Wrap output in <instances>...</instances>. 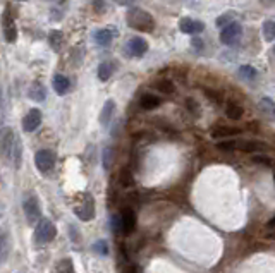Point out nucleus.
Segmentation results:
<instances>
[{
  "label": "nucleus",
  "mask_w": 275,
  "mask_h": 273,
  "mask_svg": "<svg viewBox=\"0 0 275 273\" xmlns=\"http://www.w3.org/2000/svg\"><path fill=\"white\" fill-rule=\"evenodd\" d=\"M0 149H2V157L9 165L14 168H21L22 164V143L19 134L12 127L2 129L0 136Z\"/></svg>",
  "instance_id": "obj_1"
},
{
  "label": "nucleus",
  "mask_w": 275,
  "mask_h": 273,
  "mask_svg": "<svg viewBox=\"0 0 275 273\" xmlns=\"http://www.w3.org/2000/svg\"><path fill=\"white\" fill-rule=\"evenodd\" d=\"M52 86H54V91L57 95L64 96V95H67L69 90H71V81H69L64 74H55V76L52 77Z\"/></svg>",
  "instance_id": "obj_16"
},
{
  "label": "nucleus",
  "mask_w": 275,
  "mask_h": 273,
  "mask_svg": "<svg viewBox=\"0 0 275 273\" xmlns=\"http://www.w3.org/2000/svg\"><path fill=\"white\" fill-rule=\"evenodd\" d=\"M193 45H195V48H201V45H203V41L201 40H198V38H195V40H193Z\"/></svg>",
  "instance_id": "obj_37"
},
{
  "label": "nucleus",
  "mask_w": 275,
  "mask_h": 273,
  "mask_svg": "<svg viewBox=\"0 0 275 273\" xmlns=\"http://www.w3.org/2000/svg\"><path fill=\"white\" fill-rule=\"evenodd\" d=\"M93 249L98 253L100 256H107L109 255V248H107V242L105 240H97L93 244Z\"/></svg>",
  "instance_id": "obj_31"
},
{
  "label": "nucleus",
  "mask_w": 275,
  "mask_h": 273,
  "mask_svg": "<svg viewBox=\"0 0 275 273\" xmlns=\"http://www.w3.org/2000/svg\"><path fill=\"white\" fill-rule=\"evenodd\" d=\"M241 36H243V26L236 21L231 22L229 26H225V28H222L220 31V41L224 45H229V47L237 45Z\"/></svg>",
  "instance_id": "obj_6"
},
{
  "label": "nucleus",
  "mask_w": 275,
  "mask_h": 273,
  "mask_svg": "<svg viewBox=\"0 0 275 273\" xmlns=\"http://www.w3.org/2000/svg\"><path fill=\"white\" fill-rule=\"evenodd\" d=\"M225 113H227L229 119H232V120H239V119H241V117H243L244 110L241 109V107H239V105H236V103H229L227 109H225Z\"/></svg>",
  "instance_id": "obj_23"
},
{
  "label": "nucleus",
  "mask_w": 275,
  "mask_h": 273,
  "mask_svg": "<svg viewBox=\"0 0 275 273\" xmlns=\"http://www.w3.org/2000/svg\"><path fill=\"white\" fill-rule=\"evenodd\" d=\"M267 227H268V229H275V217H274V218L270 220V222L267 223Z\"/></svg>",
  "instance_id": "obj_39"
},
{
  "label": "nucleus",
  "mask_w": 275,
  "mask_h": 273,
  "mask_svg": "<svg viewBox=\"0 0 275 273\" xmlns=\"http://www.w3.org/2000/svg\"><path fill=\"white\" fill-rule=\"evenodd\" d=\"M253 160L256 162V164H263V165H267V167H270V165H272L270 158L265 157V155H256V157H255Z\"/></svg>",
  "instance_id": "obj_34"
},
{
  "label": "nucleus",
  "mask_w": 275,
  "mask_h": 273,
  "mask_svg": "<svg viewBox=\"0 0 275 273\" xmlns=\"http://www.w3.org/2000/svg\"><path fill=\"white\" fill-rule=\"evenodd\" d=\"M258 110L261 112V115L270 122H275V102L268 96H263L258 102Z\"/></svg>",
  "instance_id": "obj_15"
},
{
  "label": "nucleus",
  "mask_w": 275,
  "mask_h": 273,
  "mask_svg": "<svg viewBox=\"0 0 275 273\" xmlns=\"http://www.w3.org/2000/svg\"><path fill=\"white\" fill-rule=\"evenodd\" d=\"M112 160H114V149L112 148H105V149H103V168H105V170H109V168H110Z\"/></svg>",
  "instance_id": "obj_30"
},
{
  "label": "nucleus",
  "mask_w": 275,
  "mask_h": 273,
  "mask_svg": "<svg viewBox=\"0 0 275 273\" xmlns=\"http://www.w3.org/2000/svg\"><path fill=\"white\" fill-rule=\"evenodd\" d=\"M41 124V112L38 109H31L22 119V129L24 132H35Z\"/></svg>",
  "instance_id": "obj_10"
},
{
  "label": "nucleus",
  "mask_w": 275,
  "mask_h": 273,
  "mask_svg": "<svg viewBox=\"0 0 275 273\" xmlns=\"http://www.w3.org/2000/svg\"><path fill=\"white\" fill-rule=\"evenodd\" d=\"M274 181H275V175H274Z\"/></svg>",
  "instance_id": "obj_43"
},
{
  "label": "nucleus",
  "mask_w": 275,
  "mask_h": 273,
  "mask_svg": "<svg viewBox=\"0 0 275 273\" xmlns=\"http://www.w3.org/2000/svg\"><path fill=\"white\" fill-rule=\"evenodd\" d=\"M28 96L35 102H43L47 98V90H45L43 83L41 81H33L28 90Z\"/></svg>",
  "instance_id": "obj_18"
},
{
  "label": "nucleus",
  "mask_w": 275,
  "mask_h": 273,
  "mask_svg": "<svg viewBox=\"0 0 275 273\" xmlns=\"http://www.w3.org/2000/svg\"><path fill=\"white\" fill-rule=\"evenodd\" d=\"M126 21L133 29L143 31V33H152L153 29H155V19L145 9H139V7L129 9L126 16Z\"/></svg>",
  "instance_id": "obj_3"
},
{
  "label": "nucleus",
  "mask_w": 275,
  "mask_h": 273,
  "mask_svg": "<svg viewBox=\"0 0 275 273\" xmlns=\"http://www.w3.org/2000/svg\"><path fill=\"white\" fill-rule=\"evenodd\" d=\"M110 227L114 234H122V222H120V213L110 217Z\"/></svg>",
  "instance_id": "obj_29"
},
{
  "label": "nucleus",
  "mask_w": 275,
  "mask_h": 273,
  "mask_svg": "<svg viewBox=\"0 0 275 273\" xmlns=\"http://www.w3.org/2000/svg\"><path fill=\"white\" fill-rule=\"evenodd\" d=\"M54 273H74V265L71 259H60L57 265V268H55Z\"/></svg>",
  "instance_id": "obj_26"
},
{
  "label": "nucleus",
  "mask_w": 275,
  "mask_h": 273,
  "mask_svg": "<svg viewBox=\"0 0 275 273\" xmlns=\"http://www.w3.org/2000/svg\"><path fill=\"white\" fill-rule=\"evenodd\" d=\"M116 2L119 5H133V4H136L138 0H116Z\"/></svg>",
  "instance_id": "obj_36"
},
{
  "label": "nucleus",
  "mask_w": 275,
  "mask_h": 273,
  "mask_svg": "<svg viewBox=\"0 0 275 273\" xmlns=\"http://www.w3.org/2000/svg\"><path fill=\"white\" fill-rule=\"evenodd\" d=\"M268 2H272V4H274V2H275V0H268Z\"/></svg>",
  "instance_id": "obj_41"
},
{
  "label": "nucleus",
  "mask_w": 275,
  "mask_h": 273,
  "mask_svg": "<svg viewBox=\"0 0 275 273\" xmlns=\"http://www.w3.org/2000/svg\"><path fill=\"white\" fill-rule=\"evenodd\" d=\"M22 208H24L26 220H28L29 223L40 222L41 211H40V204H38L37 196H28V198H26L24 204H22Z\"/></svg>",
  "instance_id": "obj_9"
},
{
  "label": "nucleus",
  "mask_w": 275,
  "mask_h": 273,
  "mask_svg": "<svg viewBox=\"0 0 275 273\" xmlns=\"http://www.w3.org/2000/svg\"><path fill=\"white\" fill-rule=\"evenodd\" d=\"M55 153L52 149H38L35 155V165L41 174H48L55 167Z\"/></svg>",
  "instance_id": "obj_7"
},
{
  "label": "nucleus",
  "mask_w": 275,
  "mask_h": 273,
  "mask_svg": "<svg viewBox=\"0 0 275 273\" xmlns=\"http://www.w3.org/2000/svg\"><path fill=\"white\" fill-rule=\"evenodd\" d=\"M126 273H138V272H136V270H134V268H127V270H126Z\"/></svg>",
  "instance_id": "obj_40"
},
{
  "label": "nucleus",
  "mask_w": 275,
  "mask_h": 273,
  "mask_svg": "<svg viewBox=\"0 0 275 273\" xmlns=\"http://www.w3.org/2000/svg\"><path fill=\"white\" fill-rule=\"evenodd\" d=\"M267 237H268L270 240H275V229H270V232L267 234Z\"/></svg>",
  "instance_id": "obj_38"
},
{
  "label": "nucleus",
  "mask_w": 275,
  "mask_h": 273,
  "mask_svg": "<svg viewBox=\"0 0 275 273\" xmlns=\"http://www.w3.org/2000/svg\"><path fill=\"white\" fill-rule=\"evenodd\" d=\"M62 43H64V35H62V31H59V29L50 31V35H48V45H50L52 50L60 52Z\"/></svg>",
  "instance_id": "obj_21"
},
{
  "label": "nucleus",
  "mask_w": 275,
  "mask_h": 273,
  "mask_svg": "<svg viewBox=\"0 0 275 273\" xmlns=\"http://www.w3.org/2000/svg\"><path fill=\"white\" fill-rule=\"evenodd\" d=\"M120 222H122V234L124 236H129L136 229V215H134V210L129 206H126L120 211Z\"/></svg>",
  "instance_id": "obj_11"
},
{
  "label": "nucleus",
  "mask_w": 275,
  "mask_h": 273,
  "mask_svg": "<svg viewBox=\"0 0 275 273\" xmlns=\"http://www.w3.org/2000/svg\"><path fill=\"white\" fill-rule=\"evenodd\" d=\"M116 64L110 62V60H105V62H101L100 66H98V79L100 81H109L110 77H112V74L116 73Z\"/></svg>",
  "instance_id": "obj_20"
},
{
  "label": "nucleus",
  "mask_w": 275,
  "mask_h": 273,
  "mask_svg": "<svg viewBox=\"0 0 275 273\" xmlns=\"http://www.w3.org/2000/svg\"><path fill=\"white\" fill-rule=\"evenodd\" d=\"M274 52H275V47H274Z\"/></svg>",
  "instance_id": "obj_44"
},
{
  "label": "nucleus",
  "mask_w": 275,
  "mask_h": 273,
  "mask_svg": "<svg viewBox=\"0 0 275 273\" xmlns=\"http://www.w3.org/2000/svg\"><path fill=\"white\" fill-rule=\"evenodd\" d=\"M160 103H162V100L155 95H150V93L148 95H143L141 100H139V105L145 110H155L157 107H160Z\"/></svg>",
  "instance_id": "obj_22"
},
{
  "label": "nucleus",
  "mask_w": 275,
  "mask_h": 273,
  "mask_svg": "<svg viewBox=\"0 0 275 273\" xmlns=\"http://www.w3.org/2000/svg\"><path fill=\"white\" fill-rule=\"evenodd\" d=\"M263 36L267 41H274L275 40V21H265L263 22Z\"/></svg>",
  "instance_id": "obj_25"
},
{
  "label": "nucleus",
  "mask_w": 275,
  "mask_h": 273,
  "mask_svg": "<svg viewBox=\"0 0 275 273\" xmlns=\"http://www.w3.org/2000/svg\"><path fill=\"white\" fill-rule=\"evenodd\" d=\"M2 28H4V38L7 43H14L18 40V28H16L14 18L11 16V9L5 7L2 14Z\"/></svg>",
  "instance_id": "obj_8"
},
{
  "label": "nucleus",
  "mask_w": 275,
  "mask_h": 273,
  "mask_svg": "<svg viewBox=\"0 0 275 273\" xmlns=\"http://www.w3.org/2000/svg\"><path fill=\"white\" fill-rule=\"evenodd\" d=\"M217 146L224 151H243V153H265L268 149L263 141L256 139H229V141H220Z\"/></svg>",
  "instance_id": "obj_2"
},
{
  "label": "nucleus",
  "mask_w": 275,
  "mask_h": 273,
  "mask_svg": "<svg viewBox=\"0 0 275 273\" xmlns=\"http://www.w3.org/2000/svg\"><path fill=\"white\" fill-rule=\"evenodd\" d=\"M157 88H158L162 93H174V84L170 83V81H160V83L157 84Z\"/></svg>",
  "instance_id": "obj_32"
},
{
  "label": "nucleus",
  "mask_w": 275,
  "mask_h": 273,
  "mask_svg": "<svg viewBox=\"0 0 275 273\" xmlns=\"http://www.w3.org/2000/svg\"><path fill=\"white\" fill-rule=\"evenodd\" d=\"M74 211H76V215H78V218H79V220H83V222H90V220L95 217L93 196H91L90 193H84L83 196H81L79 204H76V206H74Z\"/></svg>",
  "instance_id": "obj_5"
},
{
  "label": "nucleus",
  "mask_w": 275,
  "mask_h": 273,
  "mask_svg": "<svg viewBox=\"0 0 275 273\" xmlns=\"http://www.w3.org/2000/svg\"><path fill=\"white\" fill-rule=\"evenodd\" d=\"M120 184H122L124 187H127V186H131V184H133V175L129 174V170L120 172Z\"/></svg>",
  "instance_id": "obj_33"
},
{
  "label": "nucleus",
  "mask_w": 275,
  "mask_h": 273,
  "mask_svg": "<svg viewBox=\"0 0 275 273\" xmlns=\"http://www.w3.org/2000/svg\"><path fill=\"white\" fill-rule=\"evenodd\" d=\"M114 112H116V102H114V100H107L103 109H101V113H100V124L103 126V127H107V126L110 124V120H112V117H114Z\"/></svg>",
  "instance_id": "obj_19"
},
{
  "label": "nucleus",
  "mask_w": 275,
  "mask_h": 273,
  "mask_svg": "<svg viewBox=\"0 0 275 273\" xmlns=\"http://www.w3.org/2000/svg\"><path fill=\"white\" fill-rule=\"evenodd\" d=\"M127 50L133 57H143V55L148 52V41L141 36H133L127 41Z\"/></svg>",
  "instance_id": "obj_12"
},
{
  "label": "nucleus",
  "mask_w": 275,
  "mask_h": 273,
  "mask_svg": "<svg viewBox=\"0 0 275 273\" xmlns=\"http://www.w3.org/2000/svg\"><path fill=\"white\" fill-rule=\"evenodd\" d=\"M93 7L97 12H103L105 9V4H103V0H93Z\"/></svg>",
  "instance_id": "obj_35"
},
{
  "label": "nucleus",
  "mask_w": 275,
  "mask_h": 273,
  "mask_svg": "<svg viewBox=\"0 0 275 273\" xmlns=\"http://www.w3.org/2000/svg\"><path fill=\"white\" fill-rule=\"evenodd\" d=\"M57 236V229L48 218H41L37 223V229H35V240L38 244H48L55 239Z\"/></svg>",
  "instance_id": "obj_4"
},
{
  "label": "nucleus",
  "mask_w": 275,
  "mask_h": 273,
  "mask_svg": "<svg viewBox=\"0 0 275 273\" xmlns=\"http://www.w3.org/2000/svg\"><path fill=\"white\" fill-rule=\"evenodd\" d=\"M243 132V129L239 127H229V126H215L212 129V138L218 139V138H234Z\"/></svg>",
  "instance_id": "obj_17"
},
{
  "label": "nucleus",
  "mask_w": 275,
  "mask_h": 273,
  "mask_svg": "<svg viewBox=\"0 0 275 273\" xmlns=\"http://www.w3.org/2000/svg\"><path fill=\"white\" fill-rule=\"evenodd\" d=\"M234 18H236L234 12H225V14L218 16L217 21H215V24H217L218 28H225V26H229L231 22H234Z\"/></svg>",
  "instance_id": "obj_27"
},
{
  "label": "nucleus",
  "mask_w": 275,
  "mask_h": 273,
  "mask_svg": "<svg viewBox=\"0 0 275 273\" xmlns=\"http://www.w3.org/2000/svg\"><path fill=\"white\" fill-rule=\"evenodd\" d=\"M0 248H2V253H0V256H2V263L7 261L9 258V239H7V234H2V237H0Z\"/></svg>",
  "instance_id": "obj_28"
},
{
  "label": "nucleus",
  "mask_w": 275,
  "mask_h": 273,
  "mask_svg": "<svg viewBox=\"0 0 275 273\" xmlns=\"http://www.w3.org/2000/svg\"><path fill=\"white\" fill-rule=\"evenodd\" d=\"M21 2H26V0H21Z\"/></svg>",
  "instance_id": "obj_42"
},
{
  "label": "nucleus",
  "mask_w": 275,
  "mask_h": 273,
  "mask_svg": "<svg viewBox=\"0 0 275 273\" xmlns=\"http://www.w3.org/2000/svg\"><path fill=\"white\" fill-rule=\"evenodd\" d=\"M239 76L243 77L244 81H253L258 76V73L253 66H241L239 67Z\"/></svg>",
  "instance_id": "obj_24"
},
{
  "label": "nucleus",
  "mask_w": 275,
  "mask_h": 273,
  "mask_svg": "<svg viewBox=\"0 0 275 273\" xmlns=\"http://www.w3.org/2000/svg\"><path fill=\"white\" fill-rule=\"evenodd\" d=\"M179 29L184 35H199L205 29V24L201 21H195L191 18H182L179 21Z\"/></svg>",
  "instance_id": "obj_13"
},
{
  "label": "nucleus",
  "mask_w": 275,
  "mask_h": 273,
  "mask_svg": "<svg viewBox=\"0 0 275 273\" xmlns=\"http://www.w3.org/2000/svg\"><path fill=\"white\" fill-rule=\"evenodd\" d=\"M117 36L116 28H105V29H97L93 33V40L97 41L100 47H107L110 45V41Z\"/></svg>",
  "instance_id": "obj_14"
}]
</instances>
